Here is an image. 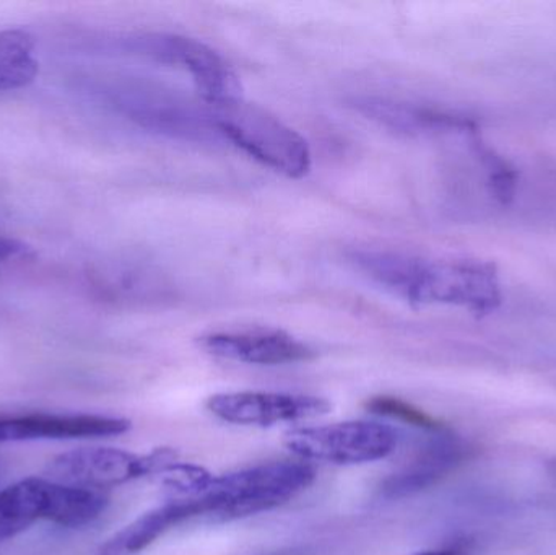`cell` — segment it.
Returning <instances> with one entry per match:
<instances>
[{"label": "cell", "mask_w": 556, "mask_h": 555, "mask_svg": "<svg viewBox=\"0 0 556 555\" xmlns=\"http://www.w3.org/2000/svg\"><path fill=\"white\" fill-rule=\"evenodd\" d=\"M356 264L376 282L418 305L446 303L486 315L502 302L495 266L480 261L415 260L384 251L355 254Z\"/></svg>", "instance_id": "1"}, {"label": "cell", "mask_w": 556, "mask_h": 555, "mask_svg": "<svg viewBox=\"0 0 556 555\" xmlns=\"http://www.w3.org/2000/svg\"><path fill=\"white\" fill-rule=\"evenodd\" d=\"M207 117L224 139L274 172L288 178H303L309 172L306 139L270 111L240 98L211 104Z\"/></svg>", "instance_id": "2"}, {"label": "cell", "mask_w": 556, "mask_h": 555, "mask_svg": "<svg viewBox=\"0 0 556 555\" xmlns=\"http://www.w3.org/2000/svg\"><path fill=\"white\" fill-rule=\"evenodd\" d=\"M314 469L304 462H276L225 476H212L194 499L205 505V518L231 521L274 510L313 484Z\"/></svg>", "instance_id": "3"}, {"label": "cell", "mask_w": 556, "mask_h": 555, "mask_svg": "<svg viewBox=\"0 0 556 555\" xmlns=\"http://www.w3.org/2000/svg\"><path fill=\"white\" fill-rule=\"evenodd\" d=\"M399 436L391 426L368 420L300 427L285 433L283 443L303 462L365 465L394 452Z\"/></svg>", "instance_id": "4"}, {"label": "cell", "mask_w": 556, "mask_h": 555, "mask_svg": "<svg viewBox=\"0 0 556 555\" xmlns=\"http://www.w3.org/2000/svg\"><path fill=\"white\" fill-rule=\"evenodd\" d=\"M178 459V453L169 449H159L149 455L117 449H80L52 459L49 475L51 481L61 484L103 491L147 476H160Z\"/></svg>", "instance_id": "5"}, {"label": "cell", "mask_w": 556, "mask_h": 555, "mask_svg": "<svg viewBox=\"0 0 556 555\" xmlns=\"http://www.w3.org/2000/svg\"><path fill=\"white\" fill-rule=\"evenodd\" d=\"M137 48L165 64L185 68L207 106L243 98V87L237 72L217 51L198 39L152 35L140 39Z\"/></svg>", "instance_id": "6"}, {"label": "cell", "mask_w": 556, "mask_h": 555, "mask_svg": "<svg viewBox=\"0 0 556 555\" xmlns=\"http://www.w3.org/2000/svg\"><path fill=\"white\" fill-rule=\"evenodd\" d=\"M207 409L235 426L273 427L316 419L329 413L330 404L323 398L304 394L241 391L215 394L207 401Z\"/></svg>", "instance_id": "7"}, {"label": "cell", "mask_w": 556, "mask_h": 555, "mask_svg": "<svg viewBox=\"0 0 556 555\" xmlns=\"http://www.w3.org/2000/svg\"><path fill=\"white\" fill-rule=\"evenodd\" d=\"M130 420L98 414H0V443L80 440L123 436Z\"/></svg>", "instance_id": "8"}, {"label": "cell", "mask_w": 556, "mask_h": 555, "mask_svg": "<svg viewBox=\"0 0 556 555\" xmlns=\"http://www.w3.org/2000/svg\"><path fill=\"white\" fill-rule=\"evenodd\" d=\"M207 354L250 365H285L309 361L313 351L280 329L212 332L199 339Z\"/></svg>", "instance_id": "9"}, {"label": "cell", "mask_w": 556, "mask_h": 555, "mask_svg": "<svg viewBox=\"0 0 556 555\" xmlns=\"http://www.w3.org/2000/svg\"><path fill=\"white\" fill-rule=\"evenodd\" d=\"M205 517V505L201 499H185L169 502L147 512L132 524L117 531L106 543L101 544L97 555H137L152 546L172 528Z\"/></svg>", "instance_id": "10"}, {"label": "cell", "mask_w": 556, "mask_h": 555, "mask_svg": "<svg viewBox=\"0 0 556 555\" xmlns=\"http://www.w3.org/2000/svg\"><path fill=\"white\" fill-rule=\"evenodd\" d=\"M51 479L28 478L0 491V543L51 515Z\"/></svg>", "instance_id": "11"}, {"label": "cell", "mask_w": 556, "mask_h": 555, "mask_svg": "<svg viewBox=\"0 0 556 555\" xmlns=\"http://www.w3.org/2000/svg\"><path fill=\"white\" fill-rule=\"evenodd\" d=\"M463 445L456 439L441 433L418 453L417 458L404 471L384 482L382 495L388 499H401L428 488L457 465L463 458Z\"/></svg>", "instance_id": "12"}, {"label": "cell", "mask_w": 556, "mask_h": 555, "mask_svg": "<svg viewBox=\"0 0 556 555\" xmlns=\"http://www.w3.org/2000/svg\"><path fill=\"white\" fill-rule=\"evenodd\" d=\"M38 72L35 38L23 29L0 31V91L33 84Z\"/></svg>", "instance_id": "13"}, {"label": "cell", "mask_w": 556, "mask_h": 555, "mask_svg": "<svg viewBox=\"0 0 556 555\" xmlns=\"http://www.w3.org/2000/svg\"><path fill=\"white\" fill-rule=\"evenodd\" d=\"M366 407H368L369 413L402 420V422L410 424V426L418 427V429L430 430V432H443L444 429L437 419L412 406V404L397 400V398H372L371 401L366 403Z\"/></svg>", "instance_id": "14"}, {"label": "cell", "mask_w": 556, "mask_h": 555, "mask_svg": "<svg viewBox=\"0 0 556 555\" xmlns=\"http://www.w3.org/2000/svg\"><path fill=\"white\" fill-rule=\"evenodd\" d=\"M26 253H28V247L22 241L0 235V263L16 260V257L25 256Z\"/></svg>", "instance_id": "15"}, {"label": "cell", "mask_w": 556, "mask_h": 555, "mask_svg": "<svg viewBox=\"0 0 556 555\" xmlns=\"http://www.w3.org/2000/svg\"><path fill=\"white\" fill-rule=\"evenodd\" d=\"M412 555H472L463 547H446V550L421 551Z\"/></svg>", "instance_id": "16"}, {"label": "cell", "mask_w": 556, "mask_h": 555, "mask_svg": "<svg viewBox=\"0 0 556 555\" xmlns=\"http://www.w3.org/2000/svg\"><path fill=\"white\" fill-rule=\"evenodd\" d=\"M547 469H548V475H551L552 478H554L556 481V458L552 459V462H548Z\"/></svg>", "instance_id": "17"}]
</instances>
